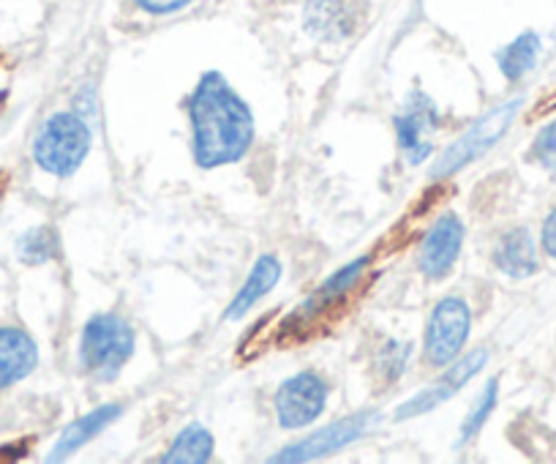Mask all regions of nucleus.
<instances>
[{
    "label": "nucleus",
    "instance_id": "obj_8",
    "mask_svg": "<svg viewBox=\"0 0 556 464\" xmlns=\"http://www.w3.org/2000/svg\"><path fill=\"white\" fill-rule=\"evenodd\" d=\"M489 364V350H472L467 355H458L451 366H445V375L437 377L429 388L424 391H417L415 397L406 399L399 410H395V421H409V418H420L426 413H434L440 410L442 404L451 402L453 397L464 391L469 380L480 375Z\"/></svg>",
    "mask_w": 556,
    "mask_h": 464
},
{
    "label": "nucleus",
    "instance_id": "obj_13",
    "mask_svg": "<svg viewBox=\"0 0 556 464\" xmlns=\"http://www.w3.org/2000/svg\"><path fill=\"white\" fill-rule=\"evenodd\" d=\"M39 366V344L23 328L0 325V391L28 380Z\"/></svg>",
    "mask_w": 556,
    "mask_h": 464
},
{
    "label": "nucleus",
    "instance_id": "obj_23",
    "mask_svg": "<svg viewBox=\"0 0 556 464\" xmlns=\"http://www.w3.org/2000/svg\"><path fill=\"white\" fill-rule=\"evenodd\" d=\"M139 12L151 14V17H169V14L184 12L194 0H134Z\"/></svg>",
    "mask_w": 556,
    "mask_h": 464
},
{
    "label": "nucleus",
    "instance_id": "obj_16",
    "mask_svg": "<svg viewBox=\"0 0 556 464\" xmlns=\"http://www.w3.org/2000/svg\"><path fill=\"white\" fill-rule=\"evenodd\" d=\"M121 415H123V407L112 402V404H101V407L90 410L88 415H83V418L72 421V424L61 431V437H58V442L52 446V451L47 453V462H63V459H68L72 453H77L79 448L88 446L93 437H99L106 426L115 424Z\"/></svg>",
    "mask_w": 556,
    "mask_h": 464
},
{
    "label": "nucleus",
    "instance_id": "obj_24",
    "mask_svg": "<svg viewBox=\"0 0 556 464\" xmlns=\"http://www.w3.org/2000/svg\"><path fill=\"white\" fill-rule=\"evenodd\" d=\"M540 247L551 260H556V208L545 216L543 229H540Z\"/></svg>",
    "mask_w": 556,
    "mask_h": 464
},
{
    "label": "nucleus",
    "instance_id": "obj_17",
    "mask_svg": "<svg viewBox=\"0 0 556 464\" xmlns=\"http://www.w3.org/2000/svg\"><path fill=\"white\" fill-rule=\"evenodd\" d=\"M216 453V437L202 424H189L178 431L169 442L167 453L162 456L164 464H205Z\"/></svg>",
    "mask_w": 556,
    "mask_h": 464
},
{
    "label": "nucleus",
    "instance_id": "obj_21",
    "mask_svg": "<svg viewBox=\"0 0 556 464\" xmlns=\"http://www.w3.org/2000/svg\"><path fill=\"white\" fill-rule=\"evenodd\" d=\"M409 359H412V344H404V341L399 339H390L388 344L382 347V353L377 355V369L382 372L384 380L393 383L404 375Z\"/></svg>",
    "mask_w": 556,
    "mask_h": 464
},
{
    "label": "nucleus",
    "instance_id": "obj_18",
    "mask_svg": "<svg viewBox=\"0 0 556 464\" xmlns=\"http://www.w3.org/2000/svg\"><path fill=\"white\" fill-rule=\"evenodd\" d=\"M540 52H543V39L534 30H523L521 36H516L510 45L496 52V66L505 74V79L518 83L538 66Z\"/></svg>",
    "mask_w": 556,
    "mask_h": 464
},
{
    "label": "nucleus",
    "instance_id": "obj_5",
    "mask_svg": "<svg viewBox=\"0 0 556 464\" xmlns=\"http://www.w3.org/2000/svg\"><path fill=\"white\" fill-rule=\"evenodd\" d=\"M472 330V309L462 296H445L426 319L424 330V359L429 366L445 369L458 355H464V347Z\"/></svg>",
    "mask_w": 556,
    "mask_h": 464
},
{
    "label": "nucleus",
    "instance_id": "obj_12",
    "mask_svg": "<svg viewBox=\"0 0 556 464\" xmlns=\"http://www.w3.org/2000/svg\"><path fill=\"white\" fill-rule=\"evenodd\" d=\"M357 23L361 17L352 0H306L303 7V25L317 41L339 45V41L352 39Z\"/></svg>",
    "mask_w": 556,
    "mask_h": 464
},
{
    "label": "nucleus",
    "instance_id": "obj_10",
    "mask_svg": "<svg viewBox=\"0 0 556 464\" xmlns=\"http://www.w3.org/2000/svg\"><path fill=\"white\" fill-rule=\"evenodd\" d=\"M464 222L458 213L447 211L434 218L417 247V268L429 281H442L453 274L464 249Z\"/></svg>",
    "mask_w": 556,
    "mask_h": 464
},
{
    "label": "nucleus",
    "instance_id": "obj_20",
    "mask_svg": "<svg viewBox=\"0 0 556 464\" xmlns=\"http://www.w3.org/2000/svg\"><path fill=\"white\" fill-rule=\"evenodd\" d=\"M496 402H500V380H489L483 391H480L478 402L472 404V410H469L467 418H464L462 431H458V446H467V442H472L475 437L480 435V429L489 424Z\"/></svg>",
    "mask_w": 556,
    "mask_h": 464
},
{
    "label": "nucleus",
    "instance_id": "obj_19",
    "mask_svg": "<svg viewBox=\"0 0 556 464\" xmlns=\"http://www.w3.org/2000/svg\"><path fill=\"white\" fill-rule=\"evenodd\" d=\"M61 254V241L52 227H34L17 241V258L25 265H45Z\"/></svg>",
    "mask_w": 556,
    "mask_h": 464
},
{
    "label": "nucleus",
    "instance_id": "obj_22",
    "mask_svg": "<svg viewBox=\"0 0 556 464\" xmlns=\"http://www.w3.org/2000/svg\"><path fill=\"white\" fill-rule=\"evenodd\" d=\"M532 159L545 173L556 175V121H551L538 131L532 142Z\"/></svg>",
    "mask_w": 556,
    "mask_h": 464
},
{
    "label": "nucleus",
    "instance_id": "obj_9",
    "mask_svg": "<svg viewBox=\"0 0 556 464\" xmlns=\"http://www.w3.org/2000/svg\"><path fill=\"white\" fill-rule=\"evenodd\" d=\"M440 121L442 115L434 99L424 90H412L404 110L395 115V137L409 167H420L431 156V148H434L431 140L440 129Z\"/></svg>",
    "mask_w": 556,
    "mask_h": 464
},
{
    "label": "nucleus",
    "instance_id": "obj_6",
    "mask_svg": "<svg viewBox=\"0 0 556 464\" xmlns=\"http://www.w3.org/2000/svg\"><path fill=\"white\" fill-rule=\"evenodd\" d=\"M328 407V383L317 372H298L273 393V410L281 429L301 431L323 418Z\"/></svg>",
    "mask_w": 556,
    "mask_h": 464
},
{
    "label": "nucleus",
    "instance_id": "obj_4",
    "mask_svg": "<svg viewBox=\"0 0 556 464\" xmlns=\"http://www.w3.org/2000/svg\"><path fill=\"white\" fill-rule=\"evenodd\" d=\"M521 106H523V99L518 96V99L505 101V104L485 112L483 118L475 121V124L469 126V129L453 142V146H447L445 151H442V156L437 159L434 167H431V180L451 178V175L462 173L464 167H469L472 162L483 159L485 153H489L491 148H494L496 142L510 131L513 121L518 118Z\"/></svg>",
    "mask_w": 556,
    "mask_h": 464
},
{
    "label": "nucleus",
    "instance_id": "obj_11",
    "mask_svg": "<svg viewBox=\"0 0 556 464\" xmlns=\"http://www.w3.org/2000/svg\"><path fill=\"white\" fill-rule=\"evenodd\" d=\"M368 265H371V258L363 254V258L352 260L344 268H339L336 274H330L301 306L292 312V323H312V319H319L323 314H328L336 303L344 301L352 290L363 281V276L368 274Z\"/></svg>",
    "mask_w": 556,
    "mask_h": 464
},
{
    "label": "nucleus",
    "instance_id": "obj_14",
    "mask_svg": "<svg viewBox=\"0 0 556 464\" xmlns=\"http://www.w3.org/2000/svg\"><path fill=\"white\" fill-rule=\"evenodd\" d=\"M285 276V265L276 254H262L254 265H251L249 276H245L243 287L235 292V298L229 301V306L224 309V323H235V319H243L273 287L281 281Z\"/></svg>",
    "mask_w": 556,
    "mask_h": 464
},
{
    "label": "nucleus",
    "instance_id": "obj_7",
    "mask_svg": "<svg viewBox=\"0 0 556 464\" xmlns=\"http://www.w3.org/2000/svg\"><path fill=\"white\" fill-rule=\"evenodd\" d=\"M377 413H355L346 415V418L333 421V424L323 426V429L312 431V435L301 437L298 442L287 446L285 451L273 453V464H301V462H314V459L330 456V453L344 451L346 446L361 440L374 424H377Z\"/></svg>",
    "mask_w": 556,
    "mask_h": 464
},
{
    "label": "nucleus",
    "instance_id": "obj_1",
    "mask_svg": "<svg viewBox=\"0 0 556 464\" xmlns=\"http://www.w3.org/2000/svg\"><path fill=\"white\" fill-rule=\"evenodd\" d=\"M191 153L197 167L218 170L240 162L254 146V112L222 72H205L189 96Z\"/></svg>",
    "mask_w": 556,
    "mask_h": 464
},
{
    "label": "nucleus",
    "instance_id": "obj_3",
    "mask_svg": "<svg viewBox=\"0 0 556 464\" xmlns=\"http://www.w3.org/2000/svg\"><path fill=\"white\" fill-rule=\"evenodd\" d=\"M93 146V131L79 112H55L41 124L34 140V162L55 178H68L83 167Z\"/></svg>",
    "mask_w": 556,
    "mask_h": 464
},
{
    "label": "nucleus",
    "instance_id": "obj_2",
    "mask_svg": "<svg viewBox=\"0 0 556 464\" xmlns=\"http://www.w3.org/2000/svg\"><path fill=\"white\" fill-rule=\"evenodd\" d=\"M137 350V330L115 312H99L85 323L79 334V369L96 383H112L121 377Z\"/></svg>",
    "mask_w": 556,
    "mask_h": 464
},
{
    "label": "nucleus",
    "instance_id": "obj_15",
    "mask_svg": "<svg viewBox=\"0 0 556 464\" xmlns=\"http://www.w3.org/2000/svg\"><path fill=\"white\" fill-rule=\"evenodd\" d=\"M491 260H494L496 271H502V274L510 276V279H529V276L538 274L540 268L538 243H534V236L527 227H516L502 233Z\"/></svg>",
    "mask_w": 556,
    "mask_h": 464
}]
</instances>
